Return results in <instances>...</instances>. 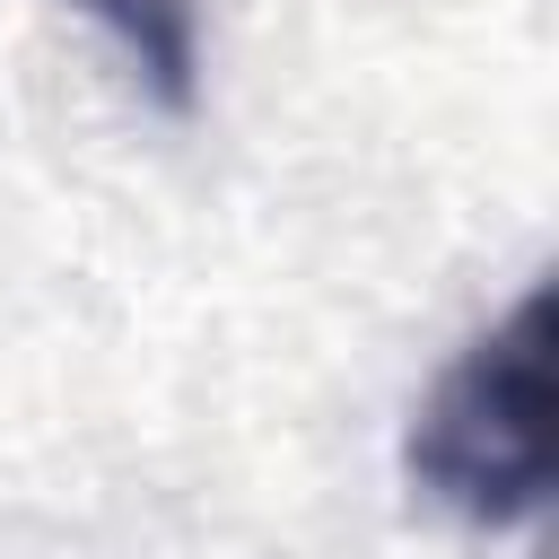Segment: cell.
I'll list each match as a JSON object with an SVG mask.
<instances>
[{
	"label": "cell",
	"instance_id": "obj_1",
	"mask_svg": "<svg viewBox=\"0 0 559 559\" xmlns=\"http://www.w3.org/2000/svg\"><path fill=\"white\" fill-rule=\"evenodd\" d=\"M411 480L428 507L480 524V533H524L550 515V288L533 280L419 402Z\"/></svg>",
	"mask_w": 559,
	"mask_h": 559
},
{
	"label": "cell",
	"instance_id": "obj_2",
	"mask_svg": "<svg viewBox=\"0 0 559 559\" xmlns=\"http://www.w3.org/2000/svg\"><path fill=\"white\" fill-rule=\"evenodd\" d=\"M114 44H122V61L148 79V96L157 105H192V87H201V0H79Z\"/></svg>",
	"mask_w": 559,
	"mask_h": 559
}]
</instances>
